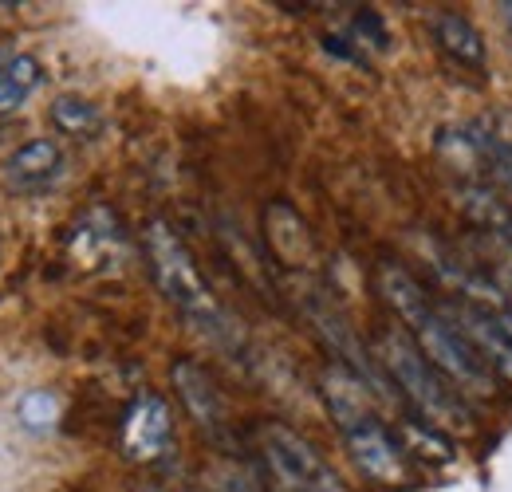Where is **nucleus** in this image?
Returning a JSON list of instances; mask_svg holds the SVG:
<instances>
[{
    "label": "nucleus",
    "instance_id": "obj_1",
    "mask_svg": "<svg viewBox=\"0 0 512 492\" xmlns=\"http://www.w3.org/2000/svg\"><path fill=\"white\" fill-rule=\"evenodd\" d=\"M379 288H383L386 304L398 311V319L406 323V335L422 347V355L434 367L446 374L449 382L457 386L461 398H489L497 386L493 367L481 359V351L453 327L442 308L430 304L426 288L398 264H383L379 268Z\"/></svg>",
    "mask_w": 512,
    "mask_h": 492
},
{
    "label": "nucleus",
    "instance_id": "obj_9",
    "mask_svg": "<svg viewBox=\"0 0 512 492\" xmlns=\"http://www.w3.org/2000/svg\"><path fill=\"white\" fill-rule=\"evenodd\" d=\"M174 441V414L158 394H142L127 410L123 449L130 461H158Z\"/></svg>",
    "mask_w": 512,
    "mask_h": 492
},
{
    "label": "nucleus",
    "instance_id": "obj_14",
    "mask_svg": "<svg viewBox=\"0 0 512 492\" xmlns=\"http://www.w3.org/2000/svg\"><path fill=\"white\" fill-rule=\"evenodd\" d=\"M20 418H24L32 430H48V426L56 422V398H52V394H44V390L28 394V398L20 402Z\"/></svg>",
    "mask_w": 512,
    "mask_h": 492
},
{
    "label": "nucleus",
    "instance_id": "obj_11",
    "mask_svg": "<svg viewBox=\"0 0 512 492\" xmlns=\"http://www.w3.org/2000/svg\"><path fill=\"white\" fill-rule=\"evenodd\" d=\"M434 40H438V48L446 52L449 60L457 63V67H465V71H485L489 67V48H485V36L477 32V24L469 20V16H461V12H449L442 8L438 16H434Z\"/></svg>",
    "mask_w": 512,
    "mask_h": 492
},
{
    "label": "nucleus",
    "instance_id": "obj_16",
    "mask_svg": "<svg viewBox=\"0 0 512 492\" xmlns=\"http://www.w3.org/2000/svg\"><path fill=\"white\" fill-rule=\"evenodd\" d=\"M501 296H505V300H501L497 308L509 311V315H512V268H505V288H501Z\"/></svg>",
    "mask_w": 512,
    "mask_h": 492
},
{
    "label": "nucleus",
    "instance_id": "obj_17",
    "mask_svg": "<svg viewBox=\"0 0 512 492\" xmlns=\"http://www.w3.org/2000/svg\"><path fill=\"white\" fill-rule=\"evenodd\" d=\"M505 20H509V28H512V0L505 4Z\"/></svg>",
    "mask_w": 512,
    "mask_h": 492
},
{
    "label": "nucleus",
    "instance_id": "obj_5",
    "mask_svg": "<svg viewBox=\"0 0 512 492\" xmlns=\"http://www.w3.org/2000/svg\"><path fill=\"white\" fill-rule=\"evenodd\" d=\"M260 449L272 477L288 492H347L335 469L316 453V445L280 422L260 426Z\"/></svg>",
    "mask_w": 512,
    "mask_h": 492
},
{
    "label": "nucleus",
    "instance_id": "obj_12",
    "mask_svg": "<svg viewBox=\"0 0 512 492\" xmlns=\"http://www.w3.org/2000/svg\"><path fill=\"white\" fill-rule=\"evenodd\" d=\"M40 83H44V67L36 56L0 48V115L20 111Z\"/></svg>",
    "mask_w": 512,
    "mask_h": 492
},
{
    "label": "nucleus",
    "instance_id": "obj_7",
    "mask_svg": "<svg viewBox=\"0 0 512 492\" xmlns=\"http://www.w3.org/2000/svg\"><path fill=\"white\" fill-rule=\"evenodd\" d=\"M67 158L60 150V142L52 138H32L24 146H16L4 166H0V182L8 185L12 193L20 197H36V193H48L64 182Z\"/></svg>",
    "mask_w": 512,
    "mask_h": 492
},
{
    "label": "nucleus",
    "instance_id": "obj_10",
    "mask_svg": "<svg viewBox=\"0 0 512 492\" xmlns=\"http://www.w3.org/2000/svg\"><path fill=\"white\" fill-rule=\"evenodd\" d=\"M170 378H174L178 398L186 402V410H190L193 422L201 430L213 433V437L225 430V398H221V390H217L209 370L201 363H193V359H182V363H174Z\"/></svg>",
    "mask_w": 512,
    "mask_h": 492
},
{
    "label": "nucleus",
    "instance_id": "obj_8",
    "mask_svg": "<svg viewBox=\"0 0 512 492\" xmlns=\"http://www.w3.org/2000/svg\"><path fill=\"white\" fill-rule=\"evenodd\" d=\"M71 256L87 272H107L127 260V237L111 209L95 205L83 213V221L71 229Z\"/></svg>",
    "mask_w": 512,
    "mask_h": 492
},
{
    "label": "nucleus",
    "instance_id": "obj_2",
    "mask_svg": "<svg viewBox=\"0 0 512 492\" xmlns=\"http://www.w3.org/2000/svg\"><path fill=\"white\" fill-rule=\"evenodd\" d=\"M323 402L335 418V426L343 433L355 465L379 481V485H398L406 477V449L398 445V437L386 430L371 390L359 374H351L347 367H327L323 370Z\"/></svg>",
    "mask_w": 512,
    "mask_h": 492
},
{
    "label": "nucleus",
    "instance_id": "obj_6",
    "mask_svg": "<svg viewBox=\"0 0 512 492\" xmlns=\"http://www.w3.org/2000/svg\"><path fill=\"white\" fill-rule=\"evenodd\" d=\"M453 319V327L481 351V359L493 367V374L512 382V315L497 304H481L473 296H461L442 308Z\"/></svg>",
    "mask_w": 512,
    "mask_h": 492
},
{
    "label": "nucleus",
    "instance_id": "obj_4",
    "mask_svg": "<svg viewBox=\"0 0 512 492\" xmlns=\"http://www.w3.org/2000/svg\"><path fill=\"white\" fill-rule=\"evenodd\" d=\"M379 363L394 378V386L402 390V398L434 430H469L465 398L457 394V386L449 382L446 374L422 355V347L406 331H398V327L379 331Z\"/></svg>",
    "mask_w": 512,
    "mask_h": 492
},
{
    "label": "nucleus",
    "instance_id": "obj_15",
    "mask_svg": "<svg viewBox=\"0 0 512 492\" xmlns=\"http://www.w3.org/2000/svg\"><path fill=\"white\" fill-rule=\"evenodd\" d=\"M221 492H264L260 485H256L249 473H241V469H225L221 473V485H217Z\"/></svg>",
    "mask_w": 512,
    "mask_h": 492
},
{
    "label": "nucleus",
    "instance_id": "obj_13",
    "mask_svg": "<svg viewBox=\"0 0 512 492\" xmlns=\"http://www.w3.org/2000/svg\"><path fill=\"white\" fill-rule=\"evenodd\" d=\"M52 123L60 126L64 134H75V138H91L103 130V115L95 103L79 99V95H60L52 103Z\"/></svg>",
    "mask_w": 512,
    "mask_h": 492
},
{
    "label": "nucleus",
    "instance_id": "obj_3",
    "mask_svg": "<svg viewBox=\"0 0 512 492\" xmlns=\"http://www.w3.org/2000/svg\"><path fill=\"white\" fill-rule=\"evenodd\" d=\"M142 248H146V264H150V276H154L158 292L182 311L205 339L229 347L237 339L233 319L217 304V296L205 284V276L197 272V264H193L190 248L182 245V237L166 221H154L146 229V237H142Z\"/></svg>",
    "mask_w": 512,
    "mask_h": 492
}]
</instances>
